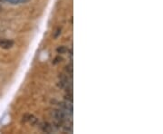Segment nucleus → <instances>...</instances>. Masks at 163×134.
Wrapping results in <instances>:
<instances>
[{"instance_id": "nucleus-1", "label": "nucleus", "mask_w": 163, "mask_h": 134, "mask_svg": "<svg viewBox=\"0 0 163 134\" xmlns=\"http://www.w3.org/2000/svg\"><path fill=\"white\" fill-rule=\"evenodd\" d=\"M22 122L25 123H29L32 126H36L39 124V120L33 114H25L22 118Z\"/></svg>"}, {"instance_id": "nucleus-2", "label": "nucleus", "mask_w": 163, "mask_h": 134, "mask_svg": "<svg viewBox=\"0 0 163 134\" xmlns=\"http://www.w3.org/2000/svg\"><path fill=\"white\" fill-rule=\"evenodd\" d=\"M39 127H40V129L43 131V132H45V133H53L54 131H55L54 125L47 122H41V123L39 124Z\"/></svg>"}, {"instance_id": "nucleus-3", "label": "nucleus", "mask_w": 163, "mask_h": 134, "mask_svg": "<svg viewBox=\"0 0 163 134\" xmlns=\"http://www.w3.org/2000/svg\"><path fill=\"white\" fill-rule=\"evenodd\" d=\"M59 106H60V109H62L66 113L73 115V103L65 101L63 103H59Z\"/></svg>"}, {"instance_id": "nucleus-4", "label": "nucleus", "mask_w": 163, "mask_h": 134, "mask_svg": "<svg viewBox=\"0 0 163 134\" xmlns=\"http://www.w3.org/2000/svg\"><path fill=\"white\" fill-rule=\"evenodd\" d=\"M14 46V41L7 38H0V47L2 49H10Z\"/></svg>"}, {"instance_id": "nucleus-5", "label": "nucleus", "mask_w": 163, "mask_h": 134, "mask_svg": "<svg viewBox=\"0 0 163 134\" xmlns=\"http://www.w3.org/2000/svg\"><path fill=\"white\" fill-rule=\"evenodd\" d=\"M69 51V49L65 46V45H61V46H58L57 48H56V52H57V53H59V54H64L65 53H67V52Z\"/></svg>"}, {"instance_id": "nucleus-6", "label": "nucleus", "mask_w": 163, "mask_h": 134, "mask_svg": "<svg viewBox=\"0 0 163 134\" xmlns=\"http://www.w3.org/2000/svg\"><path fill=\"white\" fill-rule=\"evenodd\" d=\"M4 1H7L9 4H12V5H20V4L26 3L28 0H4Z\"/></svg>"}, {"instance_id": "nucleus-7", "label": "nucleus", "mask_w": 163, "mask_h": 134, "mask_svg": "<svg viewBox=\"0 0 163 134\" xmlns=\"http://www.w3.org/2000/svg\"><path fill=\"white\" fill-rule=\"evenodd\" d=\"M65 68V72H66V74L72 77V75H73V65H72V63L67 64Z\"/></svg>"}, {"instance_id": "nucleus-8", "label": "nucleus", "mask_w": 163, "mask_h": 134, "mask_svg": "<svg viewBox=\"0 0 163 134\" xmlns=\"http://www.w3.org/2000/svg\"><path fill=\"white\" fill-rule=\"evenodd\" d=\"M65 101H67V102H71V103H73V92L72 93H66V94L65 95Z\"/></svg>"}, {"instance_id": "nucleus-9", "label": "nucleus", "mask_w": 163, "mask_h": 134, "mask_svg": "<svg viewBox=\"0 0 163 134\" xmlns=\"http://www.w3.org/2000/svg\"><path fill=\"white\" fill-rule=\"evenodd\" d=\"M63 61V58L60 56V55H58V56H56L55 58L54 59V62H53V63L54 64H57V63H59V62H61Z\"/></svg>"}, {"instance_id": "nucleus-10", "label": "nucleus", "mask_w": 163, "mask_h": 134, "mask_svg": "<svg viewBox=\"0 0 163 134\" xmlns=\"http://www.w3.org/2000/svg\"><path fill=\"white\" fill-rule=\"evenodd\" d=\"M60 35H61V28H60V27H58V28L55 30V33H54V39L58 38V36H59Z\"/></svg>"}, {"instance_id": "nucleus-11", "label": "nucleus", "mask_w": 163, "mask_h": 134, "mask_svg": "<svg viewBox=\"0 0 163 134\" xmlns=\"http://www.w3.org/2000/svg\"><path fill=\"white\" fill-rule=\"evenodd\" d=\"M1 11H2V7L0 6V12H1Z\"/></svg>"}, {"instance_id": "nucleus-12", "label": "nucleus", "mask_w": 163, "mask_h": 134, "mask_svg": "<svg viewBox=\"0 0 163 134\" xmlns=\"http://www.w3.org/2000/svg\"><path fill=\"white\" fill-rule=\"evenodd\" d=\"M0 1H2V0H0Z\"/></svg>"}]
</instances>
